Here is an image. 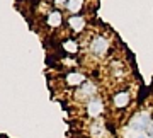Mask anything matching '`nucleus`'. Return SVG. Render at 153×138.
Masks as SVG:
<instances>
[{"instance_id":"obj_9","label":"nucleus","mask_w":153,"mask_h":138,"mask_svg":"<svg viewBox=\"0 0 153 138\" xmlns=\"http://www.w3.org/2000/svg\"><path fill=\"white\" fill-rule=\"evenodd\" d=\"M87 133L90 138H109V130L105 126L104 119H95L90 121L87 126Z\"/></svg>"},{"instance_id":"obj_10","label":"nucleus","mask_w":153,"mask_h":138,"mask_svg":"<svg viewBox=\"0 0 153 138\" xmlns=\"http://www.w3.org/2000/svg\"><path fill=\"white\" fill-rule=\"evenodd\" d=\"M87 7V0H66L65 12L68 16H78L82 14Z\"/></svg>"},{"instance_id":"obj_2","label":"nucleus","mask_w":153,"mask_h":138,"mask_svg":"<svg viewBox=\"0 0 153 138\" xmlns=\"http://www.w3.org/2000/svg\"><path fill=\"white\" fill-rule=\"evenodd\" d=\"M133 104V90L128 87H121L112 92L111 95V109L124 113L126 109H129Z\"/></svg>"},{"instance_id":"obj_6","label":"nucleus","mask_w":153,"mask_h":138,"mask_svg":"<svg viewBox=\"0 0 153 138\" xmlns=\"http://www.w3.org/2000/svg\"><path fill=\"white\" fill-rule=\"evenodd\" d=\"M65 24H66V29H68L73 36H80L82 33H85L88 21L83 14H78V16H68Z\"/></svg>"},{"instance_id":"obj_1","label":"nucleus","mask_w":153,"mask_h":138,"mask_svg":"<svg viewBox=\"0 0 153 138\" xmlns=\"http://www.w3.org/2000/svg\"><path fill=\"white\" fill-rule=\"evenodd\" d=\"M111 50H112L111 34L107 36L105 33L94 34L87 43V55L92 56L94 60H104V58H107Z\"/></svg>"},{"instance_id":"obj_12","label":"nucleus","mask_w":153,"mask_h":138,"mask_svg":"<svg viewBox=\"0 0 153 138\" xmlns=\"http://www.w3.org/2000/svg\"><path fill=\"white\" fill-rule=\"evenodd\" d=\"M109 73H111V77H114V78L124 77V63H123V60H111Z\"/></svg>"},{"instance_id":"obj_14","label":"nucleus","mask_w":153,"mask_h":138,"mask_svg":"<svg viewBox=\"0 0 153 138\" xmlns=\"http://www.w3.org/2000/svg\"><path fill=\"white\" fill-rule=\"evenodd\" d=\"M145 133H146V137L153 138V119L150 121V125H148V128L145 130Z\"/></svg>"},{"instance_id":"obj_11","label":"nucleus","mask_w":153,"mask_h":138,"mask_svg":"<svg viewBox=\"0 0 153 138\" xmlns=\"http://www.w3.org/2000/svg\"><path fill=\"white\" fill-rule=\"evenodd\" d=\"M61 48H63V51L68 53V55H76L82 46H80V41H78L75 36H70V38H66V39L61 41Z\"/></svg>"},{"instance_id":"obj_5","label":"nucleus","mask_w":153,"mask_h":138,"mask_svg":"<svg viewBox=\"0 0 153 138\" xmlns=\"http://www.w3.org/2000/svg\"><path fill=\"white\" fill-rule=\"evenodd\" d=\"M152 119H153V111L141 107V109H138L136 113L129 118L128 125H129V128H131V130H136V131H145Z\"/></svg>"},{"instance_id":"obj_7","label":"nucleus","mask_w":153,"mask_h":138,"mask_svg":"<svg viewBox=\"0 0 153 138\" xmlns=\"http://www.w3.org/2000/svg\"><path fill=\"white\" fill-rule=\"evenodd\" d=\"M66 22V17L65 14H63V10H60V9H51V10L44 16V26L48 29H60L63 24Z\"/></svg>"},{"instance_id":"obj_8","label":"nucleus","mask_w":153,"mask_h":138,"mask_svg":"<svg viewBox=\"0 0 153 138\" xmlns=\"http://www.w3.org/2000/svg\"><path fill=\"white\" fill-rule=\"evenodd\" d=\"M88 77L85 75L83 72H78V70H70V72L65 73V77H63V82L68 89H73L75 90L76 87H80L83 82H87Z\"/></svg>"},{"instance_id":"obj_13","label":"nucleus","mask_w":153,"mask_h":138,"mask_svg":"<svg viewBox=\"0 0 153 138\" xmlns=\"http://www.w3.org/2000/svg\"><path fill=\"white\" fill-rule=\"evenodd\" d=\"M49 4L53 5V9H60V10H65L66 0H49Z\"/></svg>"},{"instance_id":"obj_17","label":"nucleus","mask_w":153,"mask_h":138,"mask_svg":"<svg viewBox=\"0 0 153 138\" xmlns=\"http://www.w3.org/2000/svg\"><path fill=\"white\" fill-rule=\"evenodd\" d=\"M152 111H153V109H152Z\"/></svg>"},{"instance_id":"obj_4","label":"nucleus","mask_w":153,"mask_h":138,"mask_svg":"<svg viewBox=\"0 0 153 138\" xmlns=\"http://www.w3.org/2000/svg\"><path fill=\"white\" fill-rule=\"evenodd\" d=\"M95 95H99V85L94 80H90V78L73 90V101L75 102H80L82 106L87 101H90L92 97H95Z\"/></svg>"},{"instance_id":"obj_15","label":"nucleus","mask_w":153,"mask_h":138,"mask_svg":"<svg viewBox=\"0 0 153 138\" xmlns=\"http://www.w3.org/2000/svg\"><path fill=\"white\" fill-rule=\"evenodd\" d=\"M138 138H148V137H138Z\"/></svg>"},{"instance_id":"obj_3","label":"nucleus","mask_w":153,"mask_h":138,"mask_svg":"<svg viewBox=\"0 0 153 138\" xmlns=\"http://www.w3.org/2000/svg\"><path fill=\"white\" fill-rule=\"evenodd\" d=\"M105 113H107V104H105L104 97H100V95H95V97H92L90 101H87L83 104V114L90 121L102 119Z\"/></svg>"},{"instance_id":"obj_16","label":"nucleus","mask_w":153,"mask_h":138,"mask_svg":"<svg viewBox=\"0 0 153 138\" xmlns=\"http://www.w3.org/2000/svg\"><path fill=\"white\" fill-rule=\"evenodd\" d=\"M148 138H150V137H148Z\"/></svg>"}]
</instances>
